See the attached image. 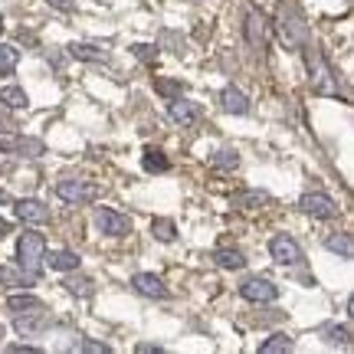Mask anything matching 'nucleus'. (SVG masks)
<instances>
[{"label":"nucleus","mask_w":354,"mask_h":354,"mask_svg":"<svg viewBox=\"0 0 354 354\" xmlns=\"http://www.w3.org/2000/svg\"><path fill=\"white\" fill-rule=\"evenodd\" d=\"M305 63H308V82H312V92L318 95H338V82L331 76V66L325 63V56L312 46H305Z\"/></svg>","instance_id":"obj_1"},{"label":"nucleus","mask_w":354,"mask_h":354,"mask_svg":"<svg viewBox=\"0 0 354 354\" xmlns=\"http://www.w3.org/2000/svg\"><path fill=\"white\" fill-rule=\"evenodd\" d=\"M43 256H46V240H43L39 233H24V236L17 240V259H20V266H24V272L30 279L39 276Z\"/></svg>","instance_id":"obj_2"},{"label":"nucleus","mask_w":354,"mask_h":354,"mask_svg":"<svg viewBox=\"0 0 354 354\" xmlns=\"http://www.w3.org/2000/svg\"><path fill=\"white\" fill-rule=\"evenodd\" d=\"M95 227L105 233V236H128L131 233V220L125 214H118L112 207H99L95 210Z\"/></svg>","instance_id":"obj_3"},{"label":"nucleus","mask_w":354,"mask_h":354,"mask_svg":"<svg viewBox=\"0 0 354 354\" xmlns=\"http://www.w3.org/2000/svg\"><path fill=\"white\" fill-rule=\"evenodd\" d=\"M269 253H272V259H276L279 266L302 263V246L292 240L289 233H279V236H272V243H269Z\"/></svg>","instance_id":"obj_4"},{"label":"nucleus","mask_w":354,"mask_h":354,"mask_svg":"<svg viewBox=\"0 0 354 354\" xmlns=\"http://www.w3.org/2000/svg\"><path fill=\"white\" fill-rule=\"evenodd\" d=\"M50 325V312L39 305V308H30V312H17V318H13V328L20 331L24 338H33V335H39V331Z\"/></svg>","instance_id":"obj_5"},{"label":"nucleus","mask_w":354,"mask_h":354,"mask_svg":"<svg viewBox=\"0 0 354 354\" xmlns=\"http://www.w3.org/2000/svg\"><path fill=\"white\" fill-rule=\"evenodd\" d=\"M56 194H59L66 203H88L99 197V187L88 184V180H59V184H56Z\"/></svg>","instance_id":"obj_6"},{"label":"nucleus","mask_w":354,"mask_h":354,"mask_svg":"<svg viewBox=\"0 0 354 354\" xmlns=\"http://www.w3.org/2000/svg\"><path fill=\"white\" fill-rule=\"evenodd\" d=\"M240 295L246 302H276L279 299V286H272L269 279H246L240 286Z\"/></svg>","instance_id":"obj_7"},{"label":"nucleus","mask_w":354,"mask_h":354,"mask_svg":"<svg viewBox=\"0 0 354 354\" xmlns=\"http://www.w3.org/2000/svg\"><path fill=\"white\" fill-rule=\"evenodd\" d=\"M302 210L308 216H318V220H331V216H338V203L331 201L328 194H305Z\"/></svg>","instance_id":"obj_8"},{"label":"nucleus","mask_w":354,"mask_h":354,"mask_svg":"<svg viewBox=\"0 0 354 354\" xmlns=\"http://www.w3.org/2000/svg\"><path fill=\"white\" fill-rule=\"evenodd\" d=\"M131 286H135V292L148 295V299H171V289H167L165 282H161V276H154V272H138V276L131 279Z\"/></svg>","instance_id":"obj_9"},{"label":"nucleus","mask_w":354,"mask_h":354,"mask_svg":"<svg viewBox=\"0 0 354 354\" xmlns=\"http://www.w3.org/2000/svg\"><path fill=\"white\" fill-rule=\"evenodd\" d=\"M3 154H20V158H39L43 154V141L39 138H7L0 141Z\"/></svg>","instance_id":"obj_10"},{"label":"nucleus","mask_w":354,"mask_h":354,"mask_svg":"<svg viewBox=\"0 0 354 354\" xmlns=\"http://www.w3.org/2000/svg\"><path fill=\"white\" fill-rule=\"evenodd\" d=\"M13 214H17V220H24V223H50V207L39 201H20L13 207Z\"/></svg>","instance_id":"obj_11"},{"label":"nucleus","mask_w":354,"mask_h":354,"mask_svg":"<svg viewBox=\"0 0 354 354\" xmlns=\"http://www.w3.org/2000/svg\"><path fill=\"white\" fill-rule=\"evenodd\" d=\"M167 112H171V118H174L180 128H190L197 118H201V109H197L194 102L180 99V95H174V99H171V109H167Z\"/></svg>","instance_id":"obj_12"},{"label":"nucleus","mask_w":354,"mask_h":354,"mask_svg":"<svg viewBox=\"0 0 354 354\" xmlns=\"http://www.w3.org/2000/svg\"><path fill=\"white\" fill-rule=\"evenodd\" d=\"M69 56L73 59H82V63H109L112 56L105 46H95V43H73L69 46Z\"/></svg>","instance_id":"obj_13"},{"label":"nucleus","mask_w":354,"mask_h":354,"mask_svg":"<svg viewBox=\"0 0 354 354\" xmlns=\"http://www.w3.org/2000/svg\"><path fill=\"white\" fill-rule=\"evenodd\" d=\"M220 105H223L227 112H233V115H246V112H250V99H246L236 86H227L223 92H220Z\"/></svg>","instance_id":"obj_14"},{"label":"nucleus","mask_w":354,"mask_h":354,"mask_svg":"<svg viewBox=\"0 0 354 354\" xmlns=\"http://www.w3.org/2000/svg\"><path fill=\"white\" fill-rule=\"evenodd\" d=\"M43 263H50V269H59V272H76L79 269V253H73V250H56V253L43 256Z\"/></svg>","instance_id":"obj_15"},{"label":"nucleus","mask_w":354,"mask_h":354,"mask_svg":"<svg viewBox=\"0 0 354 354\" xmlns=\"http://www.w3.org/2000/svg\"><path fill=\"white\" fill-rule=\"evenodd\" d=\"M246 39H250V46H256V50L266 43V20H263V13H256V10L246 13Z\"/></svg>","instance_id":"obj_16"},{"label":"nucleus","mask_w":354,"mask_h":354,"mask_svg":"<svg viewBox=\"0 0 354 354\" xmlns=\"http://www.w3.org/2000/svg\"><path fill=\"white\" fill-rule=\"evenodd\" d=\"M141 167H145L148 174H165L167 167H171V161L165 158V151H158V148H145V154H141Z\"/></svg>","instance_id":"obj_17"},{"label":"nucleus","mask_w":354,"mask_h":354,"mask_svg":"<svg viewBox=\"0 0 354 354\" xmlns=\"http://www.w3.org/2000/svg\"><path fill=\"white\" fill-rule=\"evenodd\" d=\"M233 203L243 210H259L269 203V194L266 190H243V194H233Z\"/></svg>","instance_id":"obj_18"},{"label":"nucleus","mask_w":354,"mask_h":354,"mask_svg":"<svg viewBox=\"0 0 354 354\" xmlns=\"http://www.w3.org/2000/svg\"><path fill=\"white\" fill-rule=\"evenodd\" d=\"M17 63H20V50L10 43H0V76H13Z\"/></svg>","instance_id":"obj_19"},{"label":"nucleus","mask_w":354,"mask_h":354,"mask_svg":"<svg viewBox=\"0 0 354 354\" xmlns=\"http://www.w3.org/2000/svg\"><path fill=\"white\" fill-rule=\"evenodd\" d=\"M30 282H33L30 276H20V272L10 269V266H0V289H24Z\"/></svg>","instance_id":"obj_20"},{"label":"nucleus","mask_w":354,"mask_h":354,"mask_svg":"<svg viewBox=\"0 0 354 354\" xmlns=\"http://www.w3.org/2000/svg\"><path fill=\"white\" fill-rule=\"evenodd\" d=\"M214 259L220 269H243V266H246V256H243L240 250H216Z\"/></svg>","instance_id":"obj_21"},{"label":"nucleus","mask_w":354,"mask_h":354,"mask_svg":"<svg viewBox=\"0 0 354 354\" xmlns=\"http://www.w3.org/2000/svg\"><path fill=\"white\" fill-rule=\"evenodd\" d=\"M151 233H154V240L174 243L177 227H174V220H167V216H158V220H151Z\"/></svg>","instance_id":"obj_22"},{"label":"nucleus","mask_w":354,"mask_h":354,"mask_svg":"<svg viewBox=\"0 0 354 354\" xmlns=\"http://www.w3.org/2000/svg\"><path fill=\"white\" fill-rule=\"evenodd\" d=\"M325 246H328L331 253H338L342 259H351V256H354L351 233H338V236H328V240H325Z\"/></svg>","instance_id":"obj_23"},{"label":"nucleus","mask_w":354,"mask_h":354,"mask_svg":"<svg viewBox=\"0 0 354 354\" xmlns=\"http://www.w3.org/2000/svg\"><path fill=\"white\" fill-rule=\"evenodd\" d=\"M292 348H295V344H292V338H289V335H282V331H279V335H272V338H266V342L259 344V351H263V354H282V351H292Z\"/></svg>","instance_id":"obj_24"},{"label":"nucleus","mask_w":354,"mask_h":354,"mask_svg":"<svg viewBox=\"0 0 354 354\" xmlns=\"http://www.w3.org/2000/svg\"><path fill=\"white\" fill-rule=\"evenodd\" d=\"M0 102H3L7 109H26V105H30V99H26V92H24V88H17V86L0 88Z\"/></svg>","instance_id":"obj_25"},{"label":"nucleus","mask_w":354,"mask_h":354,"mask_svg":"<svg viewBox=\"0 0 354 354\" xmlns=\"http://www.w3.org/2000/svg\"><path fill=\"white\" fill-rule=\"evenodd\" d=\"M39 299L37 295H10V299H7V308H10L13 315H17V312H30V308H39Z\"/></svg>","instance_id":"obj_26"},{"label":"nucleus","mask_w":354,"mask_h":354,"mask_svg":"<svg viewBox=\"0 0 354 354\" xmlns=\"http://www.w3.org/2000/svg\"><path fill=\"white\" fill-rule=\"evenodd\" d=\"M214 165L223 167V171H236V167H240V154L230 151V148H223V151L214 154Z\"/></svg>","instance_id":"obj_27"},{"label":"nucleus","mask_w":354,"mask_h":354,"mask_svg":"<svg viewBox=\"0 0 354 354\" xmlns=\"http://www.w3.org/2000/svg\"><path fill=\"white\" fill-rule=\"evenodd\" d=\"M66 289L73 292V295H92V279H82V276H73V279H66L63 282Z\"/></svg>","instance_id":"obj_28"},{"label":"nucleus","mask_w":354,"mask_h":354,"mask_svg":"<svg viewBox=\"0 0 354 354\" xmlns=\"http://www.w3.org/2000/svg\"><path fill=\"white\" fill-rule=\"evenodd\" d=\"M131 53H135L138 59H145V63L158 59V46H151V43H138V46H131Z\"/></svg>","instance_id":"obj_29"},{"label":"nucleus","mask_w":354,"mask_h":354,"mask_svg":"<svg viewBox=\"0 0 354 354\" xmlns=\"http://www.w3.org/2000/svg\"><path fill=\"white\" fill-rule=\"evenodd\" d=\"M328 342L331 344H344V348H348V344H351V331L348 328H328Z\"/></svg>","instance_id":"obj_30"},{"label":"nucleus","mask_w":354,"mask_h":354,"mask_svg":"<svg viewBox=\"0 0 354 354\" xmlns=\"http://www.w3.org/2000/svg\"><path fill=\"white\" fill-rule=\"evenodd\" d=\"M79 351H92V354H109V344H99V342H79Z\"/></svg>","instance_id":"obj_31"},{"label":"nucleus","mask_w":354,"mask_h":354,"mask_svg":"<svg viewBox=\"0 0 354 354\" xmlns=\"http://www.w3.org/2000/svg\"><path fill=\"white\" fill-rule=\"evenodd\" d=\"M50 7H56V10H63V13H73L76 10V0H46Z\"/></svg>","instance_id":"obj_32"},{"label":"nucleus","mask_w":354,"mask_h":354,"mask_svg":"<svg viewBox=\"0 0 354 354\" xmlns=\"http://www.w3.org/2000/svg\"><path fill=\"white\" fill-rule=\"evenodd\" d=\"M158 92H165V95H180V88L174 82H167V79H158Z\"/></svg>","instance_id":"obj_33"},{"label":"nucleus","mask_w":354,"mask_h":354,"mask_svg":"<svg viewBox=\"0 0 354 354\" xmlns=\"http://www.w3.org/2000/svg\"><path fill=\"white\" fill-rule=\"evenodd\" d=\"M7 351L10 354H39V348H33V344H10Z\"/></svg>","instance_id":"obj_34"},{"label":"nucleus","mask_w":354,"mask_h":354,"mask_svg":"<svg viewBox=\"0 0 354 354\" xmlns=\"http://www.w3.org/2000/svg\"><path fill=\"white\" fill-rule=\"evenodd\" d=\"M138 351L148 354V351H161V348H158V344H138Z\"/></svg>","instance_id":"obj_35"},{"label":"nucleus","mask_w":354,"mask_h":354,"mask_svg":"<svg viewBox=\"0 0 354 354\" xmlns=\"http://www.w3.org/2000/svg\"><path fill=\"white\" fill-rule=\"evenodd\" d=\"M0 131H17V125L13 122H0Z\"/></svg>","instance_id":"obj_36"},{"label":"nucleus","mask_w":354,"mask_h":354,"mask_svg":"<svg viewBox=\"0 0 354 354\" xmlns=\"http://www.w3.org/2000/svg\"><path fill=\"white\" fill-rule=\"evenodd\" d=\"M3 203H10V194H7V190L0 187V207H3Z\"/></svg>","instance_id":"obj_37"},{"label":"nucleus","mask_w":354,"mask_h":354,"mask_svg":"<svg viewBox=\"0 0 354 354\" xmlns=\"http://www.w3.org/2000/svg\"><path fill=\"white\" fill-rule=\"evenodd\" d=\"M7 230H10V223H7V220H0V236H3Z\"/></svg>","instance_id":"obj_38"},{"label":"nucleus","mask_w":354,"mask_h":354,"mask_svg":"<svg viewBox=\"0 0 354 354\" xmlns=\"http://www.w3.org/2000/svg\"><path fill=\"white\" fill-rule=\"evenodd\" d=\"M0 33H3V17H0Z\"/></svg>","instance_id":"obj_39"},{"label":"nucleus","mask_w":354,"mask_h":354,"mask_svg":"<svg viewBox=\"0 0 354 354\" xmlns=\"http://www.w3.org/2000/svg\"><path fill=\"white\" fill-rule=\"evenodd\" d=\"M0 338H3V325H0Z\"/></svg>","instance_id":"obj_40"}]
</instances>
